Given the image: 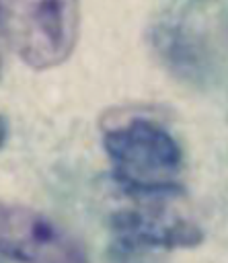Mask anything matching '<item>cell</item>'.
<instances>
[{"instance_id":"obj_1","label":"cell","mask_w":228,"mask_h":263,"mask_svg":"<svg viewBox=\"0 0 228 263\" xmlns=\"http://www.w3.org/2000/svg\"><path fill=\"white\" fill-rule=\"evenodd\" d=\"M103 144L115 181L129 193L164 197L181 191L183 154L177 140L160 123L134 117L107 129Z\"/></svg>"},{"instance_id":"obj_2","label":"cell","mask_w":228,"mask_h":263,"mask_svg":"<svg viewBox=\"0 0 228 263\" xmlns=\"http://www.w3.org/2000/svg\"><path fill=\"white\" fill-rule=\"evenodd\" d=\"M80 31V0H0V39L31 68L70 58Z\"/></svg>"},{"instance_id":"obj_3","label":"cell","mask_w":228,"mask_h":263,"mask_svg":"<svg viewBox=\"0 0 228 263\" xmlns=\"http://www.w3.org/2000/svg\"><path fill=\"white\" fill-rule=\"evenodd\" d=\"M0 253L18 263H88L82 245L51 218L0 201Z\"/></svg>"},{"instance_id":"obj_4","label":"cell","mask_w":228,"mask_h":263,"mask_svg":"<svg viewBox=\"0 0 228 263\" xmlns=\"http://www.w3.org/2000/svg\"><path fill=\"white\" fill-rule=\"evenodd\" d=\"M111 234L123 251L191 249L203 240L201 228L185 218L138 210L115 212L111 216Z\"/></svg>"},{"instance_id":"obj_5","label":"cell","mask_w":228,"mask_h":263,"mask_svg":"<svg viewBox=\"0 0 228 263\" xmlns=\"http://www.w3.org/2000/svg\"><path fill=\"white\" fill-rule=\"evenodd\" d=\"M4 140H6V123H4V119L0 117V146L4 144Z\"/></svg>"}]
</instances>
